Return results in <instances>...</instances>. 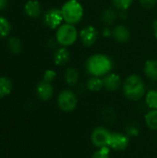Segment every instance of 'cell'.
I'll use <instances>...</instances> for the list:
<instances>
[{
    "mask_svg": "<svg viewBox=\"0 0 157 158\" xmlns=\"http://www.w3.org/2000/svg\"><path fill=\"white\" fill-rule=\"evenodd\" d=\"M114 63L105 54H93L86 61V70L92 77L103 78L112 71Z\"/></svg>",
    "mask_w": 157,
    "mask_h": 158,
    "instance_id": "obj_1",
    "label": "cell"
},
{
    "mask_svg": "<svg viewBox=\"0 0 157 158\" xmlns=\"http://www.w3.org/2000/svg\"><path fill=\"white\" fill-rule=\"evenodd\" d=\"M125 97L130 101H139L146 94V86L143 78L138 74L129 75L122 83Z\"/></svg>",
    "mask_w": 157,
    "mask_h": 158,
    "instance_id": "obj_2",
    "label": "cell"
},
{
    "mask_svg": "<svg viewBox=\"0 0 157 158\" xmlns=\"http://www.w3.org/2000/svg\"><path fill=\"white\" fill-rule=\"evenodd\" d=\"M64 21L66 23L76 25L81 21L84 16L83 6L79 0H68L61 6Z\"/></svg>",
    "mask_w": 157,
    "mask_h": 158,
    "instance_id": "obj_3",
    "label": "cell"
},
{
    "mask_svg": "<svg viewBox=\"0 0 157 158\" xmlns=\"http://www.w3.org/2000/svg\"><path fill=\"white\" fill-rule=\"evenodd\" d=\"M55 38L60 46L69 47L77 42L79 38V31L75 25L65 22L56 29Z\"/></svg>",
    "mask_w": 157,
    "mask_h": 158,
    "instance_id": "obj_4",
    "label": "cell"
},
{
    "mask_svg": "<svg viewBox=\"0 0 157 158\" xmlns=\"http://www.w3.org/2000/svg\"><path fill=\"white\" fill-rule=\"evenodd\" d=\"M56 103L60 110L64 112H71L77 107L78 97L73 91L65 89L59 93Z\"/></svg>",
    "mask_w": 157,
    "mask_h": 158,
    "instance_id": "obj_5",
    "label": "cell"
},
{
    "mask_svg": "<svg viewBox=\"0 0 157 158\" xmlns=\"http://www.w3.org/2000/svg\"><path fill=\"white\" fill-rule=\"evenodd\" d=\"M43 19L44 25L47 28L51 30H56L61 24H63L64 21L61 8H57V7L49 8L44 13Z\"/></svg>",
    "mask_w": 157,
    "mask_h": 158,
    "instance_id": "obj_6",
    "label": "cell"
},
{
    "mask_svg": "<svg viewBox=\"0 0 157 158\" xmlns=\"http://www.w3.org/2000/svg\"><path fill=\"white\" fill-rule=\"evenodd\" d=\"M111 133L112 132L105 127H97L92 131L91 142L97 148L108 147Z\"/></svg>",
    "mask_w": 157,
    "mask_h": 158,
    "instance_id": "obj_7",
    "label": "cell"
},
{
    "mask_svg": "<svg viewBox=\"0 0 157 158\" xmlns=\"http://www.w3.org/2000/svg\"><path fill=\"white\" fill-rule=\"evenodd\" d=\"M98 37H99V31L93 25H88L84 27L79 32V38L81 44L86 47L93 46L97 42Z\"/></svg>",
    "mask_w": 157,
    "mask_h": 158,
    "instance_id": "obj_8",
    "label": "cell"
},
{
    "mask_svg": "<svg viewBox=\"0 0 157 158\" xmlns=\"http://www.w3.org/2000/svg\"><path fill=\"white\" fill-rule=\"evenodd\" d=\"M130 144V137L126 133L112 132L108 147L115 151H124Z\"/></svg>",
    "mask_w": 157,
    "mask_h": 158,
    "instance_id": "obj_9",
    "label": "cell"
},
{
    "mask_svg": "<svg viewBox=\"0 0 157 158\" xmlns=\"http://www.w3.org/2000/svg\"><path fill=\"white\" fill-rule=\"evenodd\" d=\"M36 94L42 101H49L54 95V87L52 82H47L43 80L39 81L36 86Z\"/></svg>",
    "mask_w": 157,
    "mask_h": 158,
    "instance_id": "obj_10",
    "label": "cell"
},
{
    "mask_svg": "<svg viewBox=\"0 0 157 158\" xmlns=\"http://www.w3.org/2000/svg\"><path fill=\"white\" fill-rule=\"evenodd\" d=\"M103 81H104V88L108 92H116L121 86L120 77L113 72H110L105 77H103Z\"/></svg>",
    "mask_w": 157,
    "mask_h": 158,
    "instance_id": "obj_11",
    "label": "cell"
},
{
    "mask_svg": "<svg viewBox=\"0 0 157 158\" xmlns=\"http://www.w3.org/2000/svg\"><path fill=\"white\" fill-rule=\"evenodd\" d=\"M70 52L68 49V47H64L61 46L59 48H57L53 56V59H54V63L58 66V67H64L66 66L69 61H70Z\"/></svg>",
    "mask_w": 157,
    "mask_h": 158,
    "instance_id": "obj_12",
    "label": "cell"
},
{
    "mask_svg": "<svg viewBox=\"0 0 157 158\" xmlns=\"http://www.w3.org/2000/svg\"><path fill=\"white\" fill-rule=\"evenodd\" d=\"M25 14L31 19H37L42 15V5L38 0H28L24 5Z\"/></svg>",
    "mask_w": 157,
    "mask_h": 158,
    "instance_id": "obj_13",
    "label": "cell"
},
{
    "mask_svg": "<svg viewBox=\"0 0 157 158\" xmlns=\"http://www.w3.org/2000/svg\"><path fill=\"white\" fill-rule=\"evenodd\" d=\"M112 37L116 42L119 44H125L129 42L130 39V31L127 26L123 24H119L113 29Z\"/></svg>",
    "mask_w": 157,
    "mask_h": 158,
    "instance_id": "obj_14",
    "label": "cell"
},
{
    "mask_svg": "<svg viewBox=\"0 0 157 158\" xmlns=\"http://www.w3.org/2000/svg\"><path fill=\"white\" fill-rule=\"evenodd\" d=\"M64 80L68 86H75L80 80L79 70L73 67L67 68L64 72Z\"/></svg>",
    "mask_w": 157,
    "mask_h": 158,
    "instance_id": "obj_15",
    "label": "cell"
},
{
    "mask_svg": "<svg viewBox=\"0 0 157 158\" xmlns=\"http://www.w3.org/2000/svg\"><path fill=\"white\" fill-rule=\"evenodd\" d=\"M143 72L149 80L153 81H157V60L155 59L147 60L144 63Z\"/></svg>",
    "mask_w": 157,
    "mask_h": 158,
    "instance_id": "obj_16",
    "label": "cell"
},
{
    "mask_svg": "<svg viewBox=\"0 0 157 158\" xmlns=\"http://www.w3.org/2000/svg\"><path fill=\"white\" fill-rule=\"evenodd\" d=\"M118 18V12L114 7H106L103 10L101 14V21L105 25V26H111L114 24Z\"/></svg>",
    "mask_w": 157,
    "mask_h": 158,
    "instance_id": "obj_17",
    "label": "cell"
},
{
    "mask_svg": "<svg viewBox=\"0 0 157 158\" xmlns=\"http://www.w3.org/2000/svg\"><path fill=\"white\" fill-rule=\"evenodd\" d=\"M13 83L11 80L6 76H0V98H5L11 94Z\"/></svg>",
    "mask_w": 157,
    "mask_h": 158,
    "instance_id": "obj_18",
    "label": "cell"
},
{
    "mask_svg": "<svg viewBox=\"0 0 157 158\" xmlns=\"http://www.w3.org/2000/svg\"><path fill=\"white\" fill-rule=\"evenodd\" d=\"M7 47L11 54L19 55L22 52L23 45L19 38H18L17 36H11L7 41Z\"/></svg>",
    "mask_w": 157,
    "mask_h": 158,
    "instance_id": "obj_19",
    "label": "cell"
},
{
    "mask_svg": "<svg viewBox=\"0 0 157 158\" xmlns=\"http://www.w3.org/2000/svg\"><path fill=\"white\" fill-rule=\"evenodd\" d=\"M144 121L150 130L157 131V109H150L144 117Z\"/></svg>",
    "mask_w": 157,
    "mask_h": 158,
    "instance_id": "obj_20",
    "label": "cell"
},
{
    "mask_svg": "<svg viewBox=\"0 0 157 158\" xmlns=\"http://www.w3.org/2000/svg\"><path fill=\"white\" fill-rule=\"evenodd\" d=\"M87 89L91 92H100L104 88L103 78L100 77H92L87 81L86 83Z\"/></svg>",
    "mask_w": 157,
    "mask_h": 158,
    "instance_id": "obj_21",
    "label": "cell"
},
{
    "mask_svg": "<svg viewBox=\"0 0 157 158\" xmlns=\"http://www.w3.org/2000/svg\"><path fill=\"white\" fill-rule=\"evenodd\" d=\"M12 31L10 21L4 16H0V39L7 37Z\"/></svg>",
    "mask_w": 157,
    "mask_h": 158,
    "instance_id": "obj_22",
    "label": "cell"
},
{
    "mask_svg": "<svg viewBox=\"0 0 157 158\" xmlns=\"http://www.w3.org/2000/svg\"><path fill=\"white\" fill-rule=\"evenodd\" d=\"M145 103L150 109H157V90H149L146 92Z\"/></svg>",
    "mask_w": 157,
    "mask_h": 158,
    "instance_id": "obj_23",
    "label": "cell"
},
{
    "mask_svg": "<svg viewBox=\"0 0 157 158\" xmlns=\"http://www.w3.org/2000/svg\"><path fill=\"white\" fill-rule=\"evenodd\" d=\"M125 132L126 134L130 138V137H137L140 134V129L139 126L135 121L132 122H128L125 127Z\"/></svg>",
    "mask_w": 157,
    "mask_h": 158,
    "instance_id": "obj_24",
    "label": "cell"
},
{
    "mask_svg": "<svg viewBox=\"0 0 157 158\" xmlns=\"http://www.w3.org/2000/svg\"><path fill=\"white\" fill-rule=\"evenodd\" d=\"M102 118L103 120L105 121V123H114L117 118L116 112L112 108L106 107L102 111Z\"/></svg>",
    "mask_w": 157,
    "mask_h": 158,
    "instance_id": "obj_25",
    "label": "cell"
},
{
    "mask_svg": "<svg viewBox=\"0 0 157 158\" xmlns=\"http://www.w3.org/2000/svg\"><path fill=\"white\" fill-rule=\"evenodd\" d=\"M134 0H112L113 6L120 11H127L132 5Z\"/></svg>",
    "mask_w": 157,
    "mask_h": 158,
    "instance_id": "obj_26",
    "label": "cell"
},
{
    "mask_svg": "<svg viewBox=\"0 0 157 158\" xmlns=\"http://www.w3.org/2000/svg\"><path fill=\"white\" fill-rule=\"evenodd\" d=\"M109 147H102L98 148L92 156L91 158H110L111 152Z\"/></svg>",
    "mask_w": 157,
    "mask_h": 158,
    "instance_id": "obj_27",
    "label": "cell"
},
{
    "mask_svg": "<svg viewBox=\"0 0 157 158\" xmlns=\"http://www.w3.org/2000/svg\"><path fill=\"white\" fill-rule=\"evenodd\" d=\"M56 77V72L54 69H46L43 73V80L47 82H52Z\"/></svg>",
    "mask_w": 157,
    "mask_h": 158,
    "instance_id": "obj_28",
    "label": "cell"
},
{
    "mask_svg": "<svg viewBox=\"0 0 157 158\" xmlns=\"http://www.w3.org/2000/svg\"><path fill=\"white\" fill-rule=\"evenodd\" d=\"M141 6L144 9H153L157 4V0H140Z\"/></svg>",
    "mask_w": 157,
    "mask_h": 158,
    "instance_id": "obj_29",
    "label": "cell"
},
{
    "mask_svg": "<svg viewBox=\"0 0 157 158\" xmlns=\"http://www.w3.org/2000/svg\"><path fill=\"white\" fill-rule=\"evenodd\" d=\"M112 34H113V30H111L108 26H105L102 30V35L105 38H110V37H112Z\"/></svg>",
    "mask_w": 157,
    "mask_h": 158,
    "instance_id": "obj_30",
    "label": "cell"
},
{
    "mask_svg": "<svg viewBox=\"0 0 157 158\" xmlns=\"http://www.w3.org/2000/svg\"><path fill=\"white\" fill-rule=\"evenodd\" d=\"M8 0H0V10H4L7 7Z\"/></svg>",
    "mask_w": 157,
    "mask_h": 158,
    "instance_id": "obj_31",
    "label": "cell"
},
{
    "mask_svg": "<svg viewBox=\"0 0 157 158\" xmlns=\"http://www.w3.org/2000/svg\"><path fill=\"white\" fill-rule=\"evenodd\" d=\"M153 29H154V33H155V36L157 39V19H155L154 21V24H153Z\"/></svg>",
    "mask_w": 157,
    "mask_h": 158,
    "instance_id": "obj_32",
    "label": "cell"
}]
</instances>
